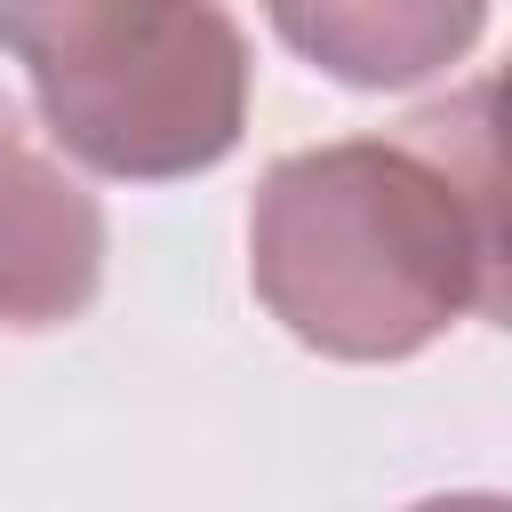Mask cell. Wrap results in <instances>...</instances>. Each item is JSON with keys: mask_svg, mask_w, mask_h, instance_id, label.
Masks as SVG:
<instances>
[{"mask_svg": "<svg viewBox=\"0 0 512 512\" xmlns=\"http://www.w3.org/2000/svg\"><path fill=\"white\" fill-rule=\"evenodd\" d=\"M496 88L272 160L248 208V280L264 312L328 360H408L456 320L504 312V168Z\"/></svg>", "mask_w": 512, "mask_h": 512, "instance_id": "obj_1", "label": "cell"}, {"mask_svg": "<svg viewBox=\"0 0 512 512\" xmlns=\"http://www.w3.org/2000/svg\"><path fill=\"white\" fill-rule=\"evenodd\" d=\"M40 136L96 176L176 184L248 128V40L224 0H0Z\"/></svg>", "mask_w": 512, "mask_h": 512, "instance_id": "obj_2", "label": "cell"}, {"mask_svg": "<svg viewBox=\"0 0 512 512\" xmlns=\"http://www.w3.org/2000/svg\"><path fill=\"white\" fill-rule=\"evenodd\" d=\"M104 288V208L40 144V128L0 96V328L40 336L96 304Z\"/></svg>", "mask_w": 512, "mask_h": 512, "instance_id": "obj_3", "label": "cell"}, {"mask_svg": "<svg viewBox=\"0 0 512 512\" xmlns=\"http://www.w3.org/2000/svg\"><path fill=\"white\" fill-rule=\"evenodd\" d=\"M272 32L344 88H424L472 56L488 0H264Z\"/></svg>", "mask_w": 512, "mask_h": 512, "instance_id": "obj_4", "label": "cell"}]
</instances>
